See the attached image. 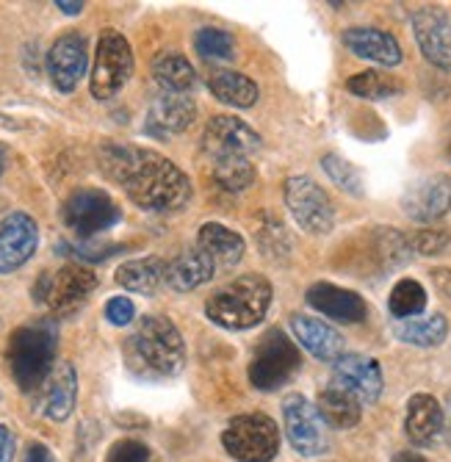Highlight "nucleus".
Instances as JSON below:
<instances>
[{
    "label": "nucleus",
    "instance_id": "obj_27",
    "mask_svg": "<svg viewBox=\"0 0 451 462\" xmlns=\"http://www.w3.org/2000/svg\"><path fill=\"white\" fill-rule=\"evenodd\" d=\"M208 89L216 100L233 106V108H250L258 103L261 92H258V83L241 72L233 69H219L208 78Z\"/></svg>",
    "mask_w": 451,
    "mask_h": 462
},
{
    "label": "nucleus",
    "instance_id": "obj_33",
    "mask_svg": "<svg viewBox=\"0 0 451 462\" xmlns=\"http://www.w3.org/2000/svg\"><path fill=\"white\" fill-rule=\"evenodd\" d=\"M346 89L363 100H385L391 95H396L401 87L385 72H374V69H368V72H357L354 78L346 80Z\"/></svg>",
    "mask_w": 451,
    "mask_h": 462
},
{
    "label": "nucleus",
    "instance_id": "obj_5",
    "mask_svg": "<svg viewBox=\"0 0 451 462\" xmlns=\"http://www.w3.org/2000/svg\"><path fill=\"white\" fill-rule=\"evenodd\" d=\"M302 368L299 346L280 329H269L250 363V383L258 391H277Z\"/></svg>",
    "mask_w": 451,
    "mask_h": 462
},
{
    "label": "nucleus",
    "instance_id": "obj_23",
    "mask_svg": "<svg viewBox=\"0 0 451 462\" xmlns=\"http://www.w3.org/2000/svg\"><path fill=\"white\" fill-rule=\"evenodd\" d=\"M197 246L202 252H208L211 261L216 263V269H233L244 258V252H247L244 238L235 230H230V227H225L219 222H208V225L199 227Z\"/></svg>",
    "mask_w": 451,
    "mask_h": 462
},
{
    "label": "nucleus",
    "instance_id": "obj_13",
    "mask_svg": "<svg viewBox=\"0 0 451 462\" xmlns=\"http://www.w3.org/2000/svg\"><path fill=\"white\" fill-rule=\"evenodd\" d=\"M401 211L407 219H413L419 225L443 219L451 211V178L427 175L416 180L401 197Z\"/></svg>",
    "mask_w": 451,
    "mask_h": 462
},
{
    "label": "nucleus",
    "instance_id": "obj_4",
    "mask_svg": "<svg viewBox=\"0 0 451 462\" xmlns=\"http://www.w3.org/2000/svg\"><path fill=\"white\" fill-rule=\"evenodd\" d=\"M6 357H9L14 383L23 393H31L39 385H45L56 363L53 321H33V324L14 329V335L9 338Z\"/></svg>",
    "mask_w": 451,
    "mask_h": 462
},
{
    "label": "nucleus",
    "instance_id": "obj_6",
    "mask_svg": "<svg viewBox=\"0 0 451 462\" xmlns=\"http://www.w3.org/2000/svg\"><path fill=\"white\" fill-rule=\"evenodd\" d=\"M222 443L238 462H272L280 451V430L269 415L247 412L227 424Z\"/></svg>",
    "mask_w": 451,
    "mask_h": 462
},
{
    "label": "nucleus",
    "instance_id": "obj_3",
    "mask_svg": "<svg viewBox=\"0 0 451 462\" xmlns=\"http://www.w3.org/2000/svg\"><path fill=\"white\" fill-rule=\"evenodd\" d=\"M272 305V282L261 274H241L205 302V316L225 329H250Z\"/></svg>",
    "mask_w": 451,
    "mask_h": 462
},
{
    "label": "nucleus",
    "instance_id": "obj_24",
    "mask_svg": "<svg viewBox=\"0 0 451 462\" xmlns=\"http://www.w3.org/2000/svg\"><path fill=\"white\" fill-rule=\"evenodd\" d=\"M216 274V263L211 261L208 252H202L199 246L186 249L175 261L167 263V285L175 291H194L202 282H208Z\"/></svg>",
    "mask_w": 451,
    "mask_h": 462
},
{
    "label": "nucleus",
    "instance_id": "obj_41",
    "mask_svg": "<svg viewBox=\"0 0 451 462\" xmlns=\"http://www.w3.org/2000/svg\"><path fill=\"white\" fill-rule=\"evenodd\" d=\"M432 280H435V285L446 293V297H451V272L437 269V272H432Z\"/></svg>",
    "mask_w": 451,
    "mask_h": 462
},
{
    "label": "nucleus",
    "instance_id": "obj_12",
    "mask_svg": "<svg viewBox=\"0 0 451 462\" xmlns=\"http://www.w3.org/2000/svg\"><path fill=\"white\" fill-rule=\"evenodd\" d=\"M202 147H205L208 161L211 158H230V155L253 158V152L261 147V136L244 119L230 116V114H219L208 122V128H205Z\"/></svg>",
    "mask_w": 451,
    "mask_h": 462
},
{
    "label": "nucleus",
    "instance_id": "obj_17",
    "mask_svg": "<svg viewBox=\"0 0 451 462\" xmlns=\"http://www.w3.org/2000/svg\"><path fill=\"white\" fill-rule=\"evenodd\" d=\"M39 244V227L28 214H9L0 222V274L25 266Z\"/></svg>",
    "mask_w": 451,
    "mask_h": 462
},
{
    "label": "nucleus",
    "instance_id": "obj_8",
    "mask_svg": "<svg viewBox=\"0 0 451 462\" xmlns=\"http://www.w3.org/2000/svg\"><path fill=\"white\" fill-rule=\"evenodd\" d=\"M131 75H133V51L128 45V39L114 28L103 31L95 53L92 80H89L92 95L97 100H108L119 95L122 87L131 80Z\"/></svg>",
    "mask_w": 451,
    "mask_h": 462
},
{
    "label": "nucleus",
    "instance_id": "obj_19",
    "mask_svg": "<svg viewBox=\"0 0 451 462\" xmlns=\"http://www.w3.org/2000/svg\"><path fill=\"white\" fill-rule=\"evenodd\" d=\"M344 45L357 59L374 61L380 67L401 64V45L399 39L380 28H349L344 31Z\"/></svg>",
    "mask_w": 451,
    "mask_h": 462
},
{
    "label": "nucleus",
    "instance_id": "obj_10",
    "mask_svg": "<svg viewBox=\"0 0 451 462\" xmlns=\"http://www.w3.org/2000/svg\"><path fill=\"white\" fill-rule=\"evenodd\" d=\"M285 205L297 225L310 236H327L336 227V211L327 191L308 175H294L285 180Z\"/></svg>",
    "mask_w": 451,
    "mask_h": 462
},
{
    "label": "nucleus",
    "instance_id": "obj_30",
    "mask_svg": "<svg viewBox=\"0 0 451 462\" xmlns=\"http://www.w3.org/2000/svg\"><path fill=\"white\" fill-rule=\"evenodd\" d=\"M396 338L410 344V346H440L448 335V321L443 313H432V316H424V319H404L393 327Z\"/></svg>",
    "mask_w": 451,
    "mask_h": 462
},
{
    "label": "nucleus",
    "instance_id": "obj_2",
    "mask_svg": "<svg viewBox=\"0 0 451 462\" xmlns=\"http://www.w3.org/2000/svg\"><path fill=\"white\" fill-rule=\"evenodd\" d=\"M125 360L144 380H167L186 365L183 335L167 316H144L125 344Z\"/></svg>",
    "mask_w": 451,
    "mask_h": 462
},
{
    "label": "nucleus",
    "instance_id": "obj_42",
    "mask_svg": "<svg viewBox=\"0 0 451 462\" xmlns=\"http://www.w3.org/2000/svg\"><path fill=\"white\" fill-rule=\"evenodd\" d=\"M64 14H80V12H84V4H67V0H59V4H56Z\"/></svg>",
    "mask_w": 451,
    "mask_h": 462
},
{
    "label": "nucleus",
    "instance_id": "obj_20",
    "mask_svg": "<svg viewBox=\"0 0 451 462\" xmlns=\"http://www.w3.org/2000/svg\"><path fill=\"white\" fill-rule=\"evenodd\" d=\"M443 407L435 396L429 393H416L413 399L407 402V415H404V432H407V440L419 446V448H427L432 446L440 432H443Z\"/></svg>",
    "mask_w": 451,
    "mask_h": 462
},
{
    "label": "nucleus",
    "instance_id": "obj_45",
    "mask_svg": "<svg viewBox=\"0 0 451 462\" xmlns=\"http://www.w3.org/2000/svg\"><path fill=\"white\" fill-rule=\"evenodd\" d=\"M446 440H448V446H451V421H448V427H446Z\"/></svg>",
    "mask_w": 451,
    "mask_h": 462
},
{
    "label": "nucleus",
    "instance_id": "obj_15",
    "mask_svg": "<svg viewBox=\"0 0 451 462\" xmlns=\"http://www.w3.org/2000/svg\"><path fill=\"white\" fill-rule=\"evenodd\" d=\"M333 385L352 393L360 404H374L382 393V368L365 355H341L333 368Z\"/></svg>",
    "mask_w": 451,
    "mask_h": 462
},
{
    "label": "nucleus",
    "instance_id": "obj_39",
    "mask_svg": "<svg viewBox=\"0 0 451 462\" xmlns=\"http://www.w3.org/2000/svg\"><path fill=\"white\" fill-rule=\"evenodd\" d=\"M14 459V435L9 427L0 424V462H12Z\"/></svg>",
    "mask_w": 451,
    "mask_h": 462
},
{
    "label": "nucleus",
    "instance_id": "obj_9",
    "mask_svg": "<svg viewBox=\"0 0 451 462\" xmlns=\"http://www.w3.org/2000/svg\"><path fill=\"white\" fill-rule=\"evenodd\" d=\"M61 219L75 236L95 238L111 230L122 219V211L111 199V194H106L103 189H78L67 197L61 208Z\"/></svg>",
    "mask_w": 451,
    "mask_h": 462
},
{
    "label": "nucleus",
    "instance_id": "obj_26",
    "mask_svg": "<svg viewBox=\"0 0 451 462\" xmlns=\"http://www.w3.org/2000/svg\"><path fill=\"white\" fill-rule=\"evenodd\" d=\"M316 410L321 415V421L330 430H352L360 424V415H363V404L338 385H330L318 393Z\"/></svg>",
    "mask_w": 451,
    "mask_h": 462
},
{
    "label": "nucleus",
    "instance_id": "obj_44",
    "mask_svg": "<svg viewBox=\"0 0 451 462\" xmlns=\"http://www.w3.org/2000/svg\"><path fill=\"white\" fill-rule=\"evenodd\" d=\"M6 166H9V150H6V144H0V180H4Z\"/></svg>",
    "mask_w": 451,
    "mask_h": 462
},
{
    "label": "nucleus",
    "instance_id": "obj_37",
    "mask_svg": "<svg viewBox=\"0 0 451 462\" xmlns=\"http://www.w3.org/2000/svg\"><path fill=\"white\" fill-rule=\"evenodd\" d=\"M446 244H448V233H443V230H419L413 238H410V246L421 252V255H437V252H443Z\"/></svg>",
    "mask_w": 451,
    "mask_h": 462
},
{
    "label": "nucleus",
    "instance_id": "obj_29",
    "mask_svg": "<svg viewBox=\"0 0 451 462\" xmlns=\"http://www.w3.org/2000/svg\"><path fill=\"white\" fill-rule=\"evenodd\" d=\"M163 282H167V263L161 258H139L116 269V285L133 293H147L150 297Z\"/></svg>",
    "mask_w": 451,
    "mask_h": 462
},
{
    "label": "nucleus",
    "instance_id": "obj_25",
    "mask_svg": "<svg viewBox=\"0 0 451 462\" xmlns=\"http://www.w3.org/2000/svg\"><path fill=\"white\" fill-rule=\"evenodd\" d=\"M45 385V415L51 421H67L78 399V374L72 363H59Z\"/></svg>",
    "mask_w": 451,
    "mask_h": 462
},
{
    "label": "nucleus",
    "instance_id": "obj_40",
    "mask_svg": "<svg viewBox=\"0 0 451 462\" xmlns=\"http://www.w3.org/2000/svg\"><path fill=\"white\" fill-rule=\"evenodd\" d=\"M23 462H56V457L51 454V448L45 443H31Z\"/></svg>",
    "mask_w": 451,
    "mask_h": 462
},
{
    "label": "nucleus",
    "instance_id": "obj_22",
    "mask_svg": "<svg viewBox=\"0 0 451 462\" xmlns=\"http://www.w3.org/2000/svg\"><path fill=\"white\" fill-rule=\"evenodd\" d=\"M197 116V106L186 95H170L163 92L147 114V131L155 136H170V134H183Z\"/></svg>",
    "mask_w": 451,
    "mask_h": 462
},
{
    "label": "nucleus",
    "instance_id": "obj_32",
    "mask_svg": "<svg viewBox=\"0 0 451 462\" xmlns=\"http://www.w3.org/2000/svg\"><path fill=\"white\" fill-rule=\"evenodd\" d=\"M388 308L393 313V319L404 321V319H416L424 313L427 308V291L419 280H399L391 291V300H388Z\"/></svg>",
    "mask_w": 451,
    "mask_h": 462
},
{
    "label": "nucleus",
    "instance_id": "obj_21",
    "mask_svg": "<svg viewBox=\"0 0 451 462\" xmlns=\"http://www.w3.org/2000/svg\"><path fill=\"white\" fill-rule=\"evenodd\" d=\"M291 329L297 335V341L318 360L336 363L344 355V335L321 319L297 313V316H291Z\"/></svg>",
    "mask_w": 451,
    "mask_h": 462
},
{
    "label": "nucleus",
    "instance_id": "obj_7",
    "mask_svg": "<svg viewBox=\"0 0 451 462\" xmlns=\"http://www.w3.org/2000/svg\"><path fill=\"white\" fill-rule=\"evenodd\" d=\"M97 288V274L87 266L67 263L59 272H42L33 285V300L53 313H72Z\"/></svg>",
    "mask_w": 451,
    "mask_h": 462
},
{
    "label": "nucleus",
    "instance_id": "obj_1",
    "mask_svg": "<svg viewBox=\"0 0 451 462\" xmlns=\"http://www.w3.org/2000/svg\"><path fill=\"white\" fill-rule=\"evenodd\" d=\"M106 178L119 183L142 211L170 214L186 208L191 199V183L186 172L155 150L106 142L97 152Z\"/></svg>",
    "mask_w": 451,
    "mask_h": 462
},
{
    "label": "nucleus",
    "instance_id": "obj_43",
    "mask_svg": "<svg viewBox=\"0 0 451 462\" xmlns=\"http://www.w3.org/2000/svg\"><path fill=\"white\" fill-rule=\"evenodd\" d=\"M393 462H429V459L421 457V454H416V451H404V454H399Z\"/></svg>",
    "mask_w": 451,
    "mask_h": 462
},
{
    "label": "nucleus",
    "instance_id": "obj_14",
    "mask_svg": "<svg viewBox=\"0 0 451 462\" xmlns=\"http://www.w3.org/2000/svg\"><path fill=\"white\" fill-rule=\"evenodd\" d=\"M87 64H89L87 36L64 33L53 42V48L48 53V75L59 92H75L80 78L87 75Z\"/></svg>",
    "mask_w": 451,
    "mask_h": 462
},
{
    "label": "nucleus",
    "instance_id": "obj_36",
    "mask_svg": "<svg viewBox=\"0 0 451 462\" xmlns=\"http://www.w3.org/2000/svg\"><path fill=\"white\" fill-rule=\"evenodd\" d=\"M106 462H155V457H152V451L144 443L128 438V440H116L111 446Z\"/></svg>",
    "mask_w": 451,
    "mask_h": 462
},
{
    "label": "nucleus",
    "instance_id": "obj_16",
    "mask_svg": "<svg viewBox=\"0 0 451 462\" xmlns=\"http://www.w3.org/2000/svg\"><path fill=\"white\" fill-rule=\"evenodd\" d=\"M413 33L424 59L435 67L451 64V17L440 6H421L413 12Z\"/></svg>",
    "mask_w": 451,
    "mask_h": 462
},
{
    "label": "nucleus",
    "instance_id": "obj_18",
    "mask_svg": "<svg viewBox=\"0 0 451 462\" xmlns=\"http://www.w3.org/2000/svg\"><path fill=\"white\" fill-rule=\"evenodd\" d=\"M308 305L327 319L341 321V324H360L368 316V308L360 293L333 285V282H316L308 288Z\"/></svg>",
    "mask_w": 451,
    "mask_h": 462
},
{
    "label": "nucleus",
    "instance_id": "obj_35",
    "mask_svg": "<svg viewBox=\"0 0 451 462\" xmlns=\"http://www.w3.org/2000/svg\"><path fill=\"white\" fill-rule=\"evenodd\" d=\"M321 166H324L327 178H330L341 191H346L352 197H363V191H365L363 189V175H360V170H357L354 163H349L341 155L330 152V155L321 158Z\"/></svg>",
    "mask_w": 451,
    "mask_h": 462
},
{
    "label": "nucleus",
    "instance_id": "obj_34",
    "mask_svg": "<svg viewBox=\"0 0 451 462\" xmlns=\"http://www.w3.org/2000/svg\"><path fill=\"white\" fill-rule=\"evenodd\" d=\"M194 48L208 61H230L235 56V39L222 28H202L194 36Z\"/></svg>",
    "mask_w": 451,
    "mask_h": 462
},
{
    "label": "nucleus",
    "instance_id": "obj_38",
    "mask_svg": "<svg viewBox=\"0 0 451 462\" xmlns=\"http://www.w3.org/2000/svg\"><path fill=\"white\" fill-rule=\"evenodd\" d=\"M106 319L114 324V327H125L136 319V308L128 297H114L106 302Z\"/></svg>",
    "mask_w": 451,
    "mask_h": 462
},
{
    "label": "nucleus",
    "instance_id": "obj_28",
    "mask_svg": "<svg viewBox=\"0 0 451 462\" xmlns=\"http://www.w3.org/2000/svg\"><path fill=\"white\" fill-rule=\"evenodd\" d=\"M152 78H155L158 87L163 92H170V95H186L197 83V72H194L191 61L183 53H175V51L155 56Z\"/></svg>",
    "mask_w": 451,
    "mask_h": 462
},
{
    "label": "nucleus",
    "instance_id": "obj_46",
    "mask_svg": "<svg viewBox=\"0 0 451 462\" xmlns=\"http://www.w3.org/2000/svg\"><path fill=\"white\" fill-rule=\"evenodd\" d=\"M448 158H451V142H448Z\"/></svg>",
    "mask_w": 451,
    "mask_h": 462
},
{
    "label": "nucleus",
    "instance_id": "obj_11",
    "mask_svg": "<svg viewBox=\"0 0 451 462\" xmlns=\"http://www.w3.org/2000/svg\"><path fill=\"white\" fill-rule=\"evenodd\" d=\"M282 421H285V435H289L291 446L302 457H316L330 448V435H327V424L316 404H310L305 396L291 393L282 402Z\"/></svg>",
    "mask_w": 451,
    "mask_h": 462
},
{
    "label": "nucleus",
    "instance_id": "obj_31",
    "mask_svg": "<svg viewBox=\"0 0 451 462\" xmlns=\"http://www.w3.org/2000/svg\"><path fill=\"white\" fill-rule=\"evenodd\" d=\"M211 175L225 191H247L255 183L253 158L230 155V158H211Z\"/></svg>",
    "mask_w": 451,
    "mask_h": 462
}]
</instances>
